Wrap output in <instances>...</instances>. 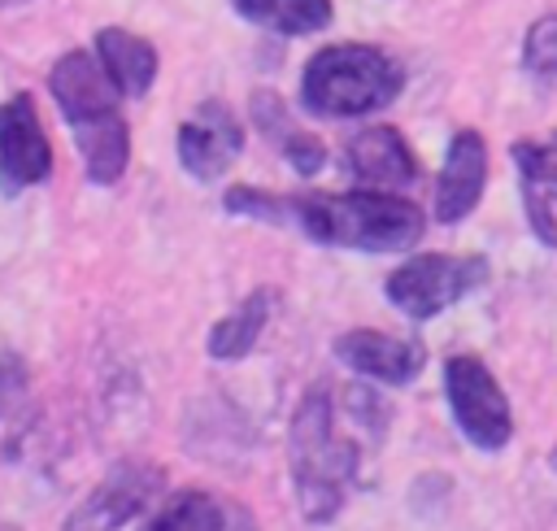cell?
<instances>
[{"label": "cell", "instance_id": "6da1fadb", "mask_svg": "<svg viewBox=\"0 0 557 531\" xmlns=\"http://www.w3.org/2000/svg\"><path fill=\"white\" fill-rule=\"evenodd\" d=\"M48 91H52L61 118L74 131V144H78L87 178L100 183V187L117 183L126 161H131V131H126V122L117 113V96L122 91L104 74L100 57H87L83 48L65 52L48 74Z\"/></svg>", "mask_w": 557, "mask_h": 531}, {"label": "cell", "instance_id": "7a4b0ae2", "mask_svg": "<svg viewBox=\"0 0 557 531\" xmlns=\"http://www.w3.org/2000/svg\"><path fill=\"white\" fill-rule=\"evenodd\" d=\"M287 226H300L309 239L335 248L400 252L422 239L426 218L413 200L361 187L339 196H287Z\"/></svg>", "mask_w": 557, "mask_h": 531}, {"label": "cell", "instance_id": "3957f363", "mask_svg": "<svg viewBox=\"0 0 557 531\" xmlns=\"http://www.w3.org/2000/svg\"><path fill=\"white\" fill-rule=\"evenodd\" d=\"M357 444L335 422V400L326 387L305 392L292 418V483L300 514L309 522H326L339 514L352 479H357Z\"/></svg>", "mask_w": 557, "mask_h": 531}, {"label": "cell", "instance_id": "277c9868", "mask_svg": "<svg viewBox=\"0 0 557 531\" xmlns=\"http://www.w3.org/2000/svg\"><path fill=\"white\" fill-rule=\"evenodd\" d=\"M405 87L400 65L374 44H331L300 74V104L313 118H361L387 109Z\"/></svg>", "mask_w": 557, "mask_h": 531}, {"label": "cell", "instance_id": "5b68a950", "mask_svg": "<svg viewBox=\"0 0 557 531\" xmlns=\"http://www.w3.org/2000/svg\"><path fill=\"white\" fill-rule=\"evenodd\" d=\"M487 279V257H453V252H422L409 257L400 270L387 274V300L409 318H435Z\"/></svg>", "mask_w": 557, "mask_h": 531}, {"label": "cell", "instance_id": "8992f818", "mask_svg": "<svg viewBox=\"0 0 557 531\" xmlns=\"http://www.w3.org/2000/svg\"><path fill=\"white\" fill-rule=\"evenodd\" d=\"M444 387H448V405L453 418L461 427V435L483 448L496 453L509 444L513 435V413H509V396L500 392L496 374L474 357V353H457L444 361Z\"/></svg>", "mask_w": 557, "mask_h": 531}, {"label": "cell", "instance_id": "52a82bcc", "mask_svg": "<svg viewBox=\"0 0 557 531\" xmlns=\"http://www.w3.org/2000/svg\"><path fill=\"white\" fill-rule=\"evenodd\" d=\"M157 492H161V466L139 461V457H126V461H117V466L104 470V479L70 514L65 531H117L122 522H131L135 514H144Z\"/></svg>", "mask_w": 557, "mask_h": 531}, {"label": "cell", "instance_id": "ba28073f", "mask_svg": "<svg viewBox=\"0 0 557 531\" xmlns=\"http://www.w3.org/2000/svg\"><path fill=\"white\" fill-rule=\"evenodd\" d=\"M52 174V144L39 126L35 100L26 91L0 104V187L22 192Z\"/></svg>", "mask_w": 557, "mask_h": 531}, {"label": "cell", "instance_id": "9c48e42d", "mask_svg": "<svg viewBox=\"0 0 557 531\" xmlns=\"http://www.w3.org/2000/svg\"><path fill=\"white\" fill-rule=\"evenodd\" d=\"M244 148V126L222 100H205L178 126V161L196 178H218Z\"/></svg>", "mask_w": 557, "mask_h": 531}, {"label": "cell", "instance_id": "30bf717a", "mask_svg": "<svg viewBox=\"0 0 557 531\" xmlns=\"http://www.w3.org/2000/svg\"><path fill=\"white\" fill-rule=\"evenodd\" d=\"M483 183H487V144L479 131H457L435 178V222H461L479 205Z\"/></svg>", "mask_w": 557, "mask_h": 531}, {"label": "cell", "instance_id": "8fae6325", "mask_svg": "<svg viewBox=\"0 0 557 531\" xmlns=\"http://www.w3.org/2000/svg\"><path fill=\"white\" fill-rule=\"evenodd\" d=\"M335 357L379 383H413L426 366V348L418 339H400L383 331H344L335 339Z\"/></svg>", "mask_w": 557, "mask_h": 531}, {"label": "cell", "instance_id": "7c38bea8", "mask_svg": "<svg viewBox=\"0 0 557 531\" xmlns=\"http://www.w3.org/2000/svg\"><path fill=\"white\" fill-rule=\"evenodd\" d=\"M513 165H518L522 205L535 239L557 248V135L548 144H535V139L513 144Z\"/></svg>", "mask_w": 557, "mask_h": 531}, {"label": "cell", "instance_id": "4fadbf2b", "mask_svg": "<svg viewBox=\"0 0 557 531\" xmlns=\"http://www.w3.org/2000/svg\"><path fill=\"white\" fill-rule=\"evenodd\" d=\"M348 170L357 174V183L366 187H409L418 178V161L409 152V144L400 139V131L392 126H366L348 139L344 148Z\"/></svg>", "mask_w": 557, "mask_h": 531}, {"label": "cell", "instance_id": "5bb4252c", "mask_svg": "<svg viewBox=\"0 0 557 531\" xmlns=\"http://www.w3.org/2000/svg\"><path fill=\"white\" fill-rule=\"evenodd\" d=\"M96 57L122 96H144L157 78V48L122 26H104L96 35Z\"/></svg>", "mask_w": 557, "mask_h": 531}, {"label": "cell", "instance_id": "9a60e30c", "mask_svg": "<svg viewBox=\"0 0 557 531\" xmlns=\"http://www.w3.org/2000/svg\"><path fill=\"white\" fill-rule=\"evenodd\" d=\"M274 300H278L274 287H257V292H248V296L239 300V309L226 313V318L209 331V357H218V361H239V357H248L252 344L261 339L270 313H274Z\"/></svg>", "mask_w": 557, "mask_h": 531}, {"label": "cell", "instance_id": "2e32d148", "mask_svg": "<svg viewBox=\"0 0 557 531\" xmlns=\"http://www.w3.org/2000/svg\"><path fill=\"white\" fill-rule=\"evenodd\" d=\"M235 9L274 35H313L331 26V0H235Z\"/></svg>", "mask_w": 557, "mask_h": 531}, {"label": "cell", "instance_id": "e0dca14e", "mask_svg": "<svg viewBox=\"0 0 557 531\" xmlns=\"http://www.w3.org/2000/svg\"><path fill=\"white\" fill-rule=\"evenodd\" d=\"M144 531H226V514L209 492H174Z\"/></svg>", "mask_w": 557, "mask_h": 531}, {"label": "cell", "instance_id": "ac0fdd59", "mask_svg": "<svg viewBox=\"0 0 557 531\" xmlns=\"http://www.w3.org/2000/svg\"><path fill=\"white\" fill-rule=\"evenodd\" d=\"M522 65H527L535 78H553V83H557V13L531 22L527 44H522Z\"/></svg>", "mask_w": 557, "mask_h": 531}, {"label": "cell", "instance_id": "d6986e66", "mask_svg": "<svg viewBox=\"0 0 557 531\" xmlns=\"http://www.w3.org/2000/svg\"><path fill=\"white\" fill-rule=\"evenodd\" d=\"M278 148H283V157H287V165L296 170V174H318L322 170V161H326V148L313 139V135H305V131H283L278 139H274Z\"/></svg>", "mask_w": 557, "mask_h": 531}, {"label": "cell", "instance_id": "ffe728a7", "mask_svg": "<svg viewBox=\"0 0 557 531\" xmlns=\"http://www.w3.org/2000/svg\"><path fill=\"white\" fill-rule=\"evenodd\" d=\"M26 379H22V361H13L9 353H0V422L13 418V409L22 405Z\"/></svg>", "mask_w": 557, "mask_h": 531}, {"label": "cell", "instance_id": "44dd1931", "mask_svg": "<svg viewBox=\"0 0 557 531\" xmlns=\"http://www.w3.org/2000/svg\"><path fill=\"white\" fill-rule=\"evenodd\" d=\"M0 4H22V0H0Z\"/></svg>", "mask_w": 557, "mask_h": 531}]
</instances>
